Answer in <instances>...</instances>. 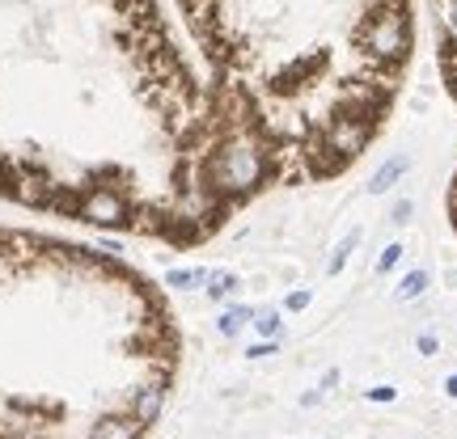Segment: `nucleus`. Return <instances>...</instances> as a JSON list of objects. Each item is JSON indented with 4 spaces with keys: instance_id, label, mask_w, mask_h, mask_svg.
I'll return each mask as SVG.
<instances>
[{
    "instance_id": "7ed1b4c3",
    "label": "nucleus",
    "mask_w": 457,
    "mask_h": 439,
    "mask_svg": "<svg viewBox=\"0 0 457 439\" xmlns=\"http://www.w3.org/2000/svg\"><path fill=\"white\" fill-rule=\"evenodd\" d=\"M178 367V317L144 270L0 224V439H144Z\"/></svg>"
},
{
    "instance_id": "f03ea898",
    "label": "nucleus",
    "mask_w": 457,
    "mask_h": 439,
    "mask_svg": "<svg viewBox=\"0 0 457 439\" xmlns=\"http://www.w3.org/2000/svg\"><path fill=\"white\" fill-rule=\"evenodd\" d=\"M267 194L343 178L385 131L415 0H174Z\"/></svg>"
},
{
    "instance_id": "f257e3e1",
    "label": "nucleus",
    "mask_w": 457,
    "mask_h": 439,
    "mask_svg": "<svg viewBox=\"0 0 457 439\" xmlns=\"http://www.w3.org/2000/svg\"><path fill=\"white\" fill-rule=\"evenodd\" d=\"M267 194L161 0H0V199L170 249Z\"/></svg>"
},
{
    "instance_id": "20e7f679",
    "label": "nucleus",
    "mask_w": 457,
    "mask_h": 439,
    "mask_svg": "<svg viewBox=\"0 0 457 439\" xmlns=\"http://www.w3.org/2000/svg\"><path fill=\"white\" fill-rule=\"evenodd\" d=\"M428 5L436 26V64H440L449 97L457 101V0H428Z\"/></svg>"
}]
</instances>
